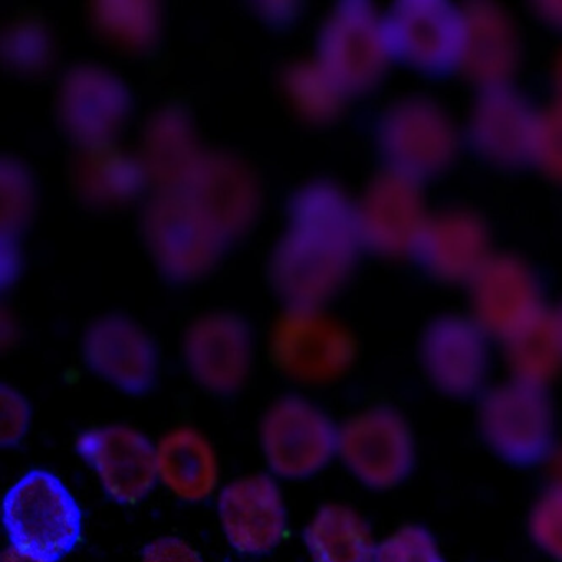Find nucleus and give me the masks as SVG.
Masks as SVG:
<instances>
[{
	"mask_svg": "<svg viewBox=\"0 0 562 562\" xmlns=\"http://www.w3.org/2000/svg\"><path fill=\"white\" fill-rule=\"evenodd\" d=\"M555 322H558L559 331H561L562 338V307L558 308V312H554Z\"/></svg>",
	"mask_w": 562,
	"mask_h": 562,
	"instance_id": "nucleus-31",
	"label": "nucleus"
},
{
	"mask_svg": "<svg viewBox=\"0 0 562 562\" xmlns=\"http://www.w3.org/2000/svg\"><path fill=\"white\" fill-rule=\"evenodd\" d=\"M551 482L562 483V449L551 460Z\"/></svg>",
	"mask_w": 562,
	"mask_h": 562,
	"instance_id": "nucleus-29",
	"label": "nucleus"
},
{
	"mask_svg": "<svg viewBox=\"0 0 562 562\" xmlns=\"http://www.w3.org/2000/svg\"><path fill=\"white\" fill-rule=\"evenodd\" d=\"M529 159L562 182V104L555 103L536 116Z\"/></svg>",
	"mask_w": 562,
	"mask_h": 562,
	"instance_id": "nucleus-22",
	"label": "nucleus"
},
{
	"mask_svg": "<svg viewBox=\"0 0 562 562\" xmlns=\"http://www.w3.org/2000/svg\"><path fill=\"white\" fill-rule=\"evenodd\" d=\"M465 47L460 68L482 88L508 85L519 58V38L512 18L490 2L463 8Z\"/></svg>",
	"mask_w": 562,
	"mask_h": 562,
	"instance_id": "nucleus-14",
	"label": "nucleus"
},
{
	"mask_svg": "<svg viewBox=\"0 0 562 562\" xmlns=\"http://www.w3.org/2000/svg\"><path fill=\"white\" fill-rule=\"evenodd\" d=\"M220 518L229 544L243 554H266L284 538L288 516L278 483L268 475L245 476L225 486Z\"/></svg>",
	"mask_w": 562,
	"mask_h": 562,
	"instance_id": "nucleus-9",
	"label": "nucleus"
},
{
	"mask_svg": "<svg viewBox=\"0 0 562 562\" xmlns=\"http://www.w3.org/2000/svg\"><path fill=\"white\" fill-rule=\"evenodd\" d=\"M351 345L328 330L292 331L278 344V361L289 374L308 383H324L350 364Z\"/></svg>",
	"mask_w": 562,
	"mask_h": 562,
	"instance_id": "nucleus-19",
	"label": "nucleus"
},
{
	"mask_svg": "<svg viewBox=\"0 0 562 562\" xmlns=\"http://www.w3.org/2000/svg\"><path fill=\"white\" fill-rule=\"evenodd\" d=\"M77 450L97 470L101 485L117 503L134 505L156 486L157 449L131 427L87 430L78 437Z\"/></svg>",
	"mask_w": 562,
	"mask_h": 562,
	"instance_id": "nucleus-8",
	"label": "nucleus"
},
{
	"mask_svg": "<svg viewBox=\"0 0 562 562\" xmlns=\"http://www.w3.org/2000/svg\"><path fill=\"white\" fill-rule=\"evenodd\" d=\"M91 368L131 394L149 391L156 378L153 348L126 331H106L91 338L87 348Z\"/></svg>",
	"mask_w": 562,
	"mask_h": 562,
	"instance_id": "nucleus-18",
	"label": "nucleus"
},
{
	"mask_svg": "<svg viewBox=\"0 0 562 562\" xmlns=\"http://www.w3.org/2000/svg\"><path fill=\"white\" fill-rule=\"evenodd\" d=\"M381 139L391 170L419 182L446 170L456 157V124L430 98L409 97L394 104Z\"/></svg>",
	"mask_w": 562,
	"mask_h": 562,
	"instance_id": "nucleus-3",
	"label": "nucleus"
},
{
	"mask_svg": "<svg viewBox=\"0 0 562 562\" xmlns=\"http://www.w3.org/2000/svg\"><path fill=\"white\" fill-rule=\"evenodd\" d=\"M483 436L518 465L539 462L552 443V411L544 390L515 380L486 394L480 407Z\"/></svg>",
	"mask_w": 562,
	"mask_h": 562,
	"instance_id": "nucleus-4",
	"label": "nucleus"
},
{
	"mask_svg": "<svg viewBox=\"0 0 562 562\" xmlns=\"http://www.w3.org/2000/svg\"><path fill=\"white\" fill-rule=\"evenodd\" d=\"M391 57L424 74L462 65L465 12L446 0H404L384 15Z\"/></svg>",
	"mask_w": 562,
	"mask_h": 562,
	"instance_id": "nucleus-2",
	"label": "nucleus"
},
{
	"mask_svg": "<svg viewBox=\"0 0 562 562\" xmlns=\"http://www.w3.org/2000/svg\"><path fill=\"white\" fill-rule=\"evenodd\" d=\"M314 562H376L370 526L348 506L325 505L305 528Z\"/></svg>",
	"mask_w": 562,
	"mask_h": 562,
	"instance_id": "nucleus-17",
	"label": "nucleus"
},
{
	"mask_svg": "<svg viewBox=\"0 0 562 562\" xmlns=\"http://www.w3.org/2000/svg\"><path fill=\"white\" fill-rule=\"evenodd\" d=\"M335 37L338 38L337 68L341 81L364 87L380 77L391 57L384 18H378L364 5L350 8L341 15Z\"/></svg>",
	"mask_w": 562,
	"mask_h": 562,
	"instance_id": "nucleus-16",
	"label": "nucleus"
},
{
	"mask_svg": "<svg viewBox=\"0 0 562 562\" xmlns=\"http://www.w3.org/2000/svg\"><path fill=\"white\" fill-rule=\"evenodd\" d=\"M143 562H203L202 555L187 544L186 541L172 536L156 539L144 548Z\"/></svg>",
	"mask_w": 562,
	"mask_h": 562,
	"instance_id": "nucleus-26",
	"label": "nucleus"
},
{
	"mask_svg": "<svg viewBox=\"0 0 562 562\" xmlns=\"http://www.w3.org/2000/svg\"><path fill=\"white\" fill-rule=\"evenodd\" d=\"M261 442L276 475L301 480L321 472L337 452L334 423L301 397L278 401L265 416Z\"/></svg>",
	"mask_w": 562,
	"mask_h": 562,
	"instance_id": "nucleus-5",
	"label": "nucleus"
},
{
	"mask_svg": "<svg viewBox=\"0 0 562 562\" xmlns=\"http://www.w3.org/2000/svg\"><path fill=\"white\" fill-rule=\"evenodd\" d=\"M4 525L22 554L57 562L81 541L83 515L57 475L32 470L5 495Z\"/></svg>",
	"mask_w": 562,
	"mask_h": 562,
	"instance_id": "nucleus-1",
	"label": "nucleus"
},
{
	"mask_svg": "<svg viewBox=\"0 0 562 562\" xmlns=\"http://www.w3.org/2000/svg\"><path fill=\"white\" fill-rule=\"evenodd\" d=\"M189 363L206 390L232 394L245 381L248 345L235 331H203L190 341Z\"/></svg>",
	"mask_w": 562,
	"mask_h": 562,
	"instance_id": "nucleus-21",
	"label": "nucleus"
},
{
	"mask_svg": "<svg viewBox=\"0 0 562 562\" xmlns=\"http://www.w3.org/2000/svg\"><path fill=\"white\" fill-rule=\"evenodd\" d=\"M414 255L430 274L443 281H470L492 256L482 220L463 210L430 215Z\"/></svg>",
	"mask_w": 562,
	"mask_h": 562,
	"instance_id": "nucleus-13",
	"label": "nucleus"
},
{
	"mask_svg": "<svg viewBox=\"0 0 562 562\" xmlns=\"http://www.w3.org/2000/svg\"><path fill=\"white\" fill-rule=\"evenodd\" d=\"M337 452L371 488H391L413 469L414 443L400 414L386 407L358 414L338 429Z\"/></svg>",
	"mask_w": 562,
	"mask_h": 562,
	"instance_id": "nucleus-6",
	"label": "nucleus"
},
{
	"mask_svg": "<svg viewBox=\"0 0 562 562\" xmlns=\"http://www.w3.org/2000/svg\"><path fill=\"white\" fill-rule=\"evenodd\" d=\"M541 15L549 24L562 29V2H544L541 4Z\"/></svg>",
	"mask_w": 562,
	"mask_h": 562,
	"instance_id": "nucleus-27",
	"label": "nucleus"
},
{
	"mask_svg": "<svg viewBox=\"0 0 562 562\" xmlns=\"http://www.w3.org/2000/svg\"><path fill=\"white\" fill-rule=\"evenodd\" d=\"M555 88H558L559 94L558 103L562 104V57L559 58L558 67H555Z\"/></svg>",
	"mask_w": 562,
	"mask_h": 562,
	"instance_id": "nucleus-30",
	"label": "nucleus"
},
{
	"mask_svg": "<svg viewBox=\"0 0 562 562\" xmlns=\"http://www.w3.org/2000/svg\"><path fill=\"white\" fill-rule=\"evenodd\" d=\"M536 116L528 101L509 85L483 88L470 114V140L485 159L516 166L529 159Z\"/></svg>",
	"mask_w": 562,
	"mask_h": 562,
	"instance_id": "nucleus-12",
	"label": "nucleus"
},
{
	"mask_svg": "<svg viewBox=\"0 0 562 562\" xmlns=\"http://www.w3.org/2000/svg\"><path fill=\"white\" fill-rule=\"evenodd\" d=\"M423 182L390 170L381 177L368 196L358 222L361 236L390 255L414 252L429 220Z\"/></svg>",
	"mask_w": 562,
	"mask_h": 562,
	"instance_id": "nucleus-11",
	"label": "nucleus"
},
{
	"mask_svg": "<svg viewBox=\"0 0 562 562\" xmlns=\"http://www.w3.org/2000/svg\"><path fill=\"white\" fill-rule=\"evenodd\" d=\"M486 337L473 318L450 315L434 322L423 340L430 380L452 396L475 393L488 370Z\"/></svg>",
	"mask_w": 562,
	"mask_h": 562,
	"instance_id": "nucleus-10",
	"label": "nucleus"
},
{
	"mask_svg": "<svg viewBox=\"0 0 562 562\" xmlns=\"http://www.w3.org/2000/svg\"><path fill=\"white\" fill-rule=\"evenodd\" d=\"M469 282L473 321L499 340H508L544 311L535 272L513 256H490Z\"/></svg>",
	"mask_w": 562,
	"mask_h": 562,
	"instance_id": "nucleus-7",
	"label": "nucleus"
},
{
	"mask_svg": "<svg viewBox=\"0 0 562 562\" xmlns=\"http://www.w3.org/2000/svg\"><path fill=\"white\" fill-rule=\"evenodd\" d=\"M376 562H443L426 529L406 526L378 546Z\"/></svg>",
	"mask_w": 562,
	"mask_h": 562,
	"instance_id": "nucleus-24",
	"label": "nucleus"
},
{
	"mask_svg": "<svg viewBox=\"0 0 562 562\" xmlns=\"http://www.w3.org/2000/svg\"><path fill=\"white\" fill-rule=\"evenodd\" d=\"M2 562H48L42 561V559L31 558V555L22 554L21 551L11 546L2 552Z\"/></svg>",
	"mask_w": 562,
	"mask_h": 562,
	"instance_id": "nucleus-28",
	"label": "nucleus"
},
{
	"mask_svg": "<svg viewBox=\"0 0 562 562\" xmlns=\"http://www.w3.org/2000/svg\"><path fill=\"white\" fill-rule=\"evenodd\" d=\"M505 344L509 367L522 383L544 387L561 370V331L551 312L542 311Z\"/></svg>",
	"mask_w": 562,
	"mask_h": 562,
	"instance_id": "nucleus-20",
	"label": "nucleus"
},
{
	"mask_svg": "<svg viewBox=\"0 0 562 562\" xmlns=\"http://www.w3.org/2000/svg\"><path fill=\"white\" fill-rule=\"evenodd\" d=\"M529 529L539 548L562 562V483L552 482L536 503Z\"/></svg>",
	"mask_w": 562,
	"mask_h": 562,
	"instance_id": "nucleus-23",
	"label": "nucleus"
},
{
	"mask_svg": "<svg viewBox=\"0 0 562 562\" xmlns=\"http://www.w3.org/2000/svg\"><path fill=\"white\" fill-rule=\"evenodd\" d=\"M31 423V406L11 387H2V416H0V442L4 447L18 446Z\"/></svg>",
	"mask_w": 562,
	"mask_h": 562,
	"instance_id": "nucleus-25",
	"label": "nucleus"
},
{
	"mask_svg": "<svg viewBox=\"0 0 562 562\" xmlns=\"http://www.w3.org/2000/svg\"><path fill=\"white\" fill-rule=\"evenodd\" d=\"M159 479L186 502L209 498L218 482V460L205 436L192 427H180L157 447Z\"/></svg>",
	"mask_w": 562,
	"mask_h": 562,
	"instance_id": "nucleus-15",
	"label": "nucleus"
}]
</instances>
